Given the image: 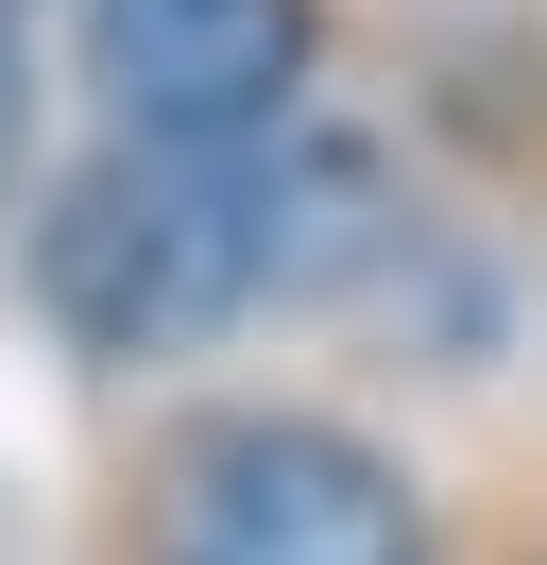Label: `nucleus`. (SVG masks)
<instances>
[{"label": "nucleus", "instance_id": "nucleus-4", "mask_svg": "<svg viewBox=\"0 0 547 565\" xmlns=\"http://www.w3.org/2000/svg\"><path fill=\"white\" fill-rule=\"evenodd\" d=\"M18 189H34V52L0 18V223H18Z\"/></svg>", "mask_w": 547, "mask_h": 565}, {"label": "nucleus", "instance_id": "nucleus-2", "mask_svg": "<svg viewBox=\"0 0 547 565\" xmlns=\"http://www.w3.org/2000/svg\"><path fill=\"white\" fill-rule=\"evenodd\" d=\"M137 565H444V548H428V497L376 428L239 394V412H189L154 446Z\"/></svg>", "mask_w": 547, "mask_h": 565}, {"label": "nucleus", "instance_id": "nucleus-5", "mask_svg": "<svg viewBox=\"0 0 547 565\" xmlns=\"http://www.w3.org/2000/svg\"><path fill=\"white\" fill-rule=\"evenodd\" d=\"M0 18H34V0H0Z\"/></svg>", "mask_w": 547, "mask_h": 565}, {"label": "nucleus", "instance_id": "nucleus-3", "mask_svg": "<svg viewBox=\"0 0 547 565\" xmlns=\"http://www.w3.org/2000/svg\"><path fill=\"white\" fill-rule=\"evenodd\" d=\"M325 0H68V70L103 138H274L325 86Z\"/></svg>", "mask_w": 547, "mask_h": 565}, {"label": "nucleus", "instance_id": "nucleus-1", "mask_svg": "<svg viewBox=\"0 0 547 565\" xmlns=\"http://www.w3.org/2000/svg\"><path fill=\"white\" fill-rule=\"evenodd\" d=\"M360 257H394V189L360 138L274 120V138H86L18 206V291L68 360H205L223 326L308 309Z\"/></svg>", "mask_w": 547, "mask_h": 565}]
</instances>
